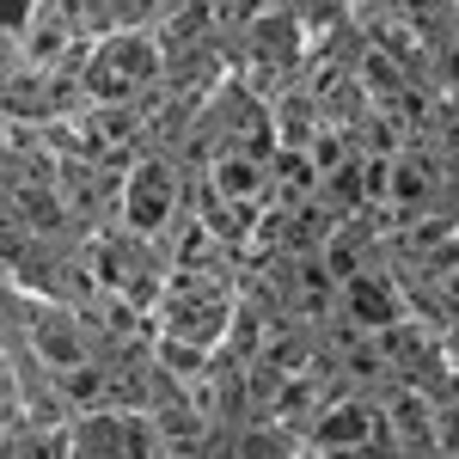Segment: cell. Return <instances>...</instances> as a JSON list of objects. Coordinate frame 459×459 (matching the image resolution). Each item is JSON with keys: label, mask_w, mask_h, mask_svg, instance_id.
Wrapping results in <instances>:
<instances>
[{"label": "cell", "mask_w": 459, "mask_h": 459, "mask_svg": "<svg viewBox=\"0 0 459 459\" xmlns=\"http://www.w3.org/2000/svg\"><path fill=\"white\" fill-rule=\"evenodd\" d=\"M166 325H172L178 343L203 350V343L221 337V325H227V294H221L209 276H184V282H172V294H166Z\"/></svg>", "instance_id": "1"}, {"label": "cell", "mask_w": 459, "mask_h": 459, "mask_svg": "<svg viewBox=\"0 0 459 459\" xmlns=\"http://www.w3.org/2000/svg\"><path fill=\"white\" fill-rule=\"evenodd\" d=\"M160 68V56H153V43L147 37H110L105 49H99V62H92V92L99 99H117V92H129L135 80Z\"/></svg>", "instance_id": "2"}, {"label": "cell", "mask_w": 459, "mask_h": 459, "mask_svg": "<svg viewBox=\"0 0 459 459\" xmlns=\"http://www.w3.org/2000/svg\"><path fill=\"white\" fill-rule=\"evenodd\" d=\"M74 459H147V429L135 417H86L68 441Z\"/></svg>", "instance_id": "3"}, {"label": "cell", "mask_w": 459, "mask_h": 459, "mask_svg": "<svg viewBox=\"0 0 459 459\" xmlns=\"http://www.w3.org/2000/svg\"><path fill=\"white\" fill-rule=\"evenodd\" d=\"M99 276L110 288H123L129 300H153V251L135 239H105L99 246Z\"/></svg>", "instance_id": "4"}, {"label": "cell", "mask_w": 459, "mask_h": 459, "mask_svg": "<svg viewBox=\"0 0 459 459\" xmlns=\"http://www.w3.org/2000/svg\"><path fill=\"white\" fill-rule=\"evenodd\" d=\"M166 214H172V172L147 160L142 172L129 178V221H135V233H153Z\"/></svg>", "instance_id": "5"}, {"label": "cell", "mask_w": 459, "mask_h": 459, "mask_svg": "<svg viewBox=\"0 0 459 459\" xmlns=\"http://www.w3.org/2000/svg\"><path fill=\"white\" fill-rule=\"evenodd\" d=\"M31 337H37V350L49 355V361H62V368H80V337H74V325L62 313H37L31 318Z\"/></svg>", "instance_id": "6"}, {"label": "cell", "mask_w": 459, "mask_h": 459, "mask_svg": "<svg viewBox=\"0 0 459 459\" xmlns=\"http://www.w3.org/2000/svg\"><path fill=\"white\" fill-rule=\"evenodd\" d=\"M257 184H264V166L251 160V153H227L221 166H214V196H227V203H251L257 196Z\"/></svg>", "instance_id": "7"}, {"label": "cell", "mask_w": 459, "mask_h": 459, "mask_svg": "<svg viewBox=\"0 0 459 459\" xmlns=\"http://www.w3.org/2000/svg\"><path fill=\"white\" fill-rule=\"evenodd\" d=\"M257 56H264V62H276V56H294V19H264V31H257Z\"/></svg>", "instance_id": "8"}, {"label": "cell", "mask_w": 459, "mask_h": 459, "mask_svg": "<svg viewBox=\"0 0 459 459\" xmlns=\"http://www.w3.org/2000/svg\"><path fill=\"white\" fill-rule=\"evenodd\" d=\"M361 435H368L361 411H337V417H325V429H318L325 447H350V441H361Z\"/></svg>", "instance_id": "9"}, {"label": "cell", "mask_w": 459, "mask_h": 459, "mask_svg": "<svg viewBox=\"0 0 459 459\" xmlns=\"http://www.w3.org/2000/svg\"><path fill=\"white\" fill-rule=\"evenodd\" d=\"M350 294H355V313H361V318H386L392 313V300L374 282H350Z\"/></svg>", "instance_id": "10"}, {"label": "cell", "mask_w": 459, "mask_h": 459, "mask_svg": "<svg viewBox=\"0 0 459 459\" xmlns=\"http://www.w3.org/2000/svg\"><path fill=\"white\" fill-rule=\"evenodd\" d=\"M239 459H288V441L282 435H246L239 441Z\"/></svg>", "instance_id": "11"}]
</instances>
